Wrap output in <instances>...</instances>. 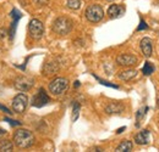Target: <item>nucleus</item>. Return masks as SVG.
I'll use <instances>...</instances> for the list:
<instances>
[{"mask_svg":"<svg viewBox=\"0 0 159 152\" xmlns=\"http://www.w3.org/2000/svg\"><path fill=\"white\" fill-rule=\"evenodd\" d=\"M14 141L17 147L28 149L34 144L36 139H34V135L32 134V132H30L27 129H19L14 134Z\"/></svg>","mask_w":159,"mask_h":152,"instance_id":"1","label":"nucleus"},{"mask_svg":"<svg viewBox=\"0 0 159 152\" xmlns=\"http://www.w3.org/2000/svg\"><path fill=\"white\" fill-rule=\"evenodd\" d=\"M72 21L67 17H59L54 21L53 23V31L57 33V34H60V36H66L71 32L72 29Z\"/></svg>","mask_w":159,"mask_h":152,"instance_id":"2","label":"nucleus"},{"mask_svg":"<svg viewBox=\"0 0 159 152\" xmlns=\"http://www.w3.org/2000/svg\"><path fill=\"white\" fill-rule=\"evenodd\" d=\"M69 89V80L66 78H55L49 83V91L53 95H61Z\"/></svg>","mask_w":159,"mask_h":152,"instance_id":"3","label":"nucleus"},{"mask_svg":"<svg viewBox=\"0 0 159 152\" xmlns=\"http://www.w3.org/2000/svg\"><path fill=\"white\" fill-rule=\"evenodd\" d=\"M84 16H86V19H88L89 22H92V23H97V22L102 21L103 17H104L103 7H102L100 5H97V4L91 5V6H88V7L86 9Z\"/></svg>","mask_w":159,"mask_h":152,"instance_id":"4","label":"nucleus"},{"mask_svg":"<svg viewBox=\"0 0 159 152\" xmlns=\"http://www.w3.org/2000/svg\"><path fill=\"white\" fill-rule=\"evenodd\" d=\"M28 33L31 36V38L34 40H39L43 34H44V26L39 19H31L30 24H28Z\"/></svg>","mask_w":159,"mask_h":152,"instance_id":"5","label":"nucleus"},{"mask_svg":"<svg viewBox=\"0 0 159 152\" xmlns=\"http://www.w3.org/2000/svg\"><path fill=\"white\" fill-rule=\"evenodd\" d=\"M28 105V97L26 94H19L12 99V111L16 113H23Z\"/></svg>","mask_w":159,"mask_h":152,"instance_id":"6","label":"nucleus"},{"mask_svg":"<svg viewBox=\"0 0 159 152\" xmlns=\"http://www.w3.org/2000/svg\"><path fill=\"white\" fill-rule=\"evenodd\" d=\"M49 102H50V99H49V96H48V94L45 93V90L43 88H40L39 90H38V93L33 96V99H32V106L38 107V108L48 105Z\"/></svg>","mask_w":159,"mask_h":152,"instance_id":"7","label":"nucleus"},{"mask_svg":"<svg viewBox=\"0 0 159 152\" xmlns=\"http://www.w3.org/2000/svg\"><path fill=\"white\" fill-rule=\"evenodd\" d=\"M34 80L30 77H19L15 79V88L20 91H28L33 87Z\"/></svg>","mask_w":159,"mask_h":152,"instance_id":"8","label":"nucleus"},{"mask_svg":"<svg viewBox=\"0 0 159 152\" xmlns=\"http://www.w3.org/2000/svg\"><path fill=\"white\" fill-rule=\"evenodd\" d=\"M116 62L120 66H134L137 63V57L130 54H121L116 57Z\"/></svg>","mask_w":159,"mask_h":152,"instance_id":"9","label":"nucleus"},{"mask_svg":"<svg viewBox=\"0 0 159 152\" xmlns=\"http://www.w3.org/2000/svg\"><path fill=\"white\" fill-rule=\"evenodd\" d=\"M125 14V7L122 5H110L108 9V15L110 19H119Z\"/></svg>","mask_w":159,"mask_h":152,"instance_id":"10","label":"nucleus"},{"mask_svg":"<svg viewBox=\"0 0 159 152\" xmlns=\"http://www.w3.org/2000/svg\"><path fill=\"white\" fill-rule=\"evenodd\" d=\"M141 50H142V54L146 57H151L152 56V40L149 38H143L141 40Z\"/></svg>","mask_w":159,"mask_h":152,"instance_id":"11","label":"nucleus"},{"mask_svg":"<svg viewBox=\"0 0 159 152\" xmlns=\"http://www.w3.org/2000/svg\"><path fill=\"white\" fill-rule=\"evenodd\" d=\"M148 140H149V130L147 129L141 130L139 134L135 135V141L137 145H147Z\"/></svg>","mask_w":159,"mask_h":152,"instance_id":"12","label":"nucleus"},{"mask_svg":"<svg viewBox=\"0 0 159 152\" xmlns=\"http://www.w3.org/2000/svg\"><path fill=\"white\" fill-rule=\"evenodd\" d=\"M124 111V106L120 105V103H116V102H113V103H109L107 107H105V112L109 114L113 113H121Z\"/></svg>","mask_w":159,"mask_h":152,"instance_id":"13","label":"nucleus"},{"mask_svg":"<svg viewBox=\"0 0 159 152\" xmlns=\"http://www.w3.org/2000/svg\"><path fill=\"white\" fill-rule=\"evenodd\" d=\"M136 76H137V71H135V70H126V71L120 72L118 77H119V79H121V80L127 82V80H131L132 78H135Z\"/></svg>","mask_w":159,"mask_h":152,"instance_id":"14","label":"nucleus"},{"mask_svg":"<svg viewBox=\"0 0 159 152\" xmlns=\"http://www.w3.org/2000/svg\"><path fill=\"white\" fill-rule=\"evenodd\" d=\"M134 149V144L129 140H124L119 146L116 147V151L118 152H129Z\"/></svg>","mask_w":159,"mask_h":152,"instance_id":"15","label":"nucleus"},{"mask_svg":"<svg viewBox=\"0 0 159 152\" xmlns=\"http://www.w3.org/2000/svg\"><path fill=\"white\" fill-rule=\"evenodd\" d=\"M154 70H156V67H154V65L147 61V62L144 63V66H143V68H142V73H143L144 76H151V74H152V73L154 72Z\"/></svg>","mask_w":159,"mask_h":152,"instance_id":"16","label":"nucleus"},{"mask_svg":"<svg viewBox=\"0 0 159 152\" xmlns=\"http://www.w3.org/2000/svg\"><path fill=\"white\" fill-rule=\"evenodd\" d=\"M14 147L12 142L9 140H2L0 141V151H11Z\"/></svg>","mask_w":159,"mask_h":152,"instance_id":"17","label":"nucleus"},{"mask_svg":"<svg viewBox=\"0 0 159 152\" xmlns=\"http://www.w3.org/2000/svg\"><path fill=\"white\" fill-rule=\"evenodd\" d=\"M53 65H54V62H49V63L45 65V67H44L45 74H53V73H55L58 71V66L53 67Z\"/></svg>","mask_w":159,"mask_h":152,"instance_id":"18","label":"nucleus"},{"mask_svg":"<svg viewBox=\"0 0 159 152\" xmlns=\"http://www.w3.org/2000/svg\"><path fill=\"white\" fill-rule=\"evenodd\" d=\"M148 111V107L146 106V107H142V108H139V112L136 113V120H137V123H136V127H139V120L146 116V112Z\"/></svg>","mask_w":159,"mask_h":152,"instance_id":"19","label":"nucleus"},{"mask_svg":"<svg viewBox=\"0 0 159 152\" xmlns=\"http://www.w3.org/2000/svg\"><path fill=\"white\" fill-rule=\"evenodd\" d=\"M80 108H81V106H80L79 102H74V107H72V120L74 122L77 120V118H79Z\"/></svg>","mask_w":159,"mask_h":152,"instance_id":"20","label":"nucleus"},{"mask_svg":"<svg viewBox=\"0 0 159 152\" xmlns=\"http://www.w3.org/2000/svg\"><path fill=\"white\" fill-rule=\"evenodd\" d=\"M93 77L99 82L102 85H105V87H109V88H114V89H119V87H118L116 84H113V83H110V82H107V80H104V79H100L99 77H97L96 74H93Z\"/></svg>","mask_w":159,"mask_h":152,"instance_id":"21","label":"nucleus"},{"mask_svg":"<svg viewBox=\"0 0 159 152\" xmlns=\"http://www.w3.org/2000/svg\"><path fill=\"white\" fill-rule=\"evenodd\" d=\"M66 5H67V7H70L72 10H77L81 6V1L80 0H67Z\"/></svg>","mask_w":159,"mask_h":152,"instance_id":"22","label":"nucleus"},{"mask_svg":"<svg viewBox=\"0 0 159 152\" xmlns=\"http://www.w3.org/2000/svg\"><path fill=\"white\" fill-rule=\"evenodd\" d=\"M17 23H19V21L17 19H12V23H11V27H10V39L12 40L14 39V36H15V33H16V27H17Z\"/></svg>","mask_w":159,"mask_h":152,"instance_id":"23","label":"nucleus"},{"mask_svg":"<svg viewBox=\"0 0 159 152\" xmlns=\"http://www.w3.org/2000/svg\"><path fill=\"white\" fill-rule=\"evenodd\" d=\"M148 28V26H147V23L143 21V19H141V21H139V26L137 27V31H144V29H147Z\"/></svg>","mask_w":159,"mask_h":152,"instance_id":"24","label":"nucleus"},{"mask_svg":"<svg viewBox=\"0 0 159 152\" xmlns=\"http://www.w3.org/2000/svg\"><path fill=\"white\" fill-rule=\"evenodd\" d=\"M4 120H5V122H7V123H9V124H11V125H21V124H22L21 122L12 120V119H10V118H7V117H5V118H4Z\"/></svg>","mask_w":159,"mask_h":152,"instance_id":"25","label":"nucleus"},{"mask_svg":"<svg viewBox=\"0 0 159 152\" xmlns=\"http://www.w3.org/2000/svg\"><path fill=\"white\" fill-rule=\"evenodd\" d=\"M0 110H1L2 112L7 113V114H11V113H12V112H11V111H10V110H9L7 107H6V106H4V105H1V103H0Z\"/></svg>","mask_w":159,"mask_h":152,"instance_id":"26","label":"nucleus"},{"mask_svg":"<svg viewBox=\"0 0 159 152\" xmlns=\"http://www.w3.org/2000/svg\"><path fill=\"white\" fill-rule=\"evenodd\" d=\"M5 36H6V31L4 28H0V40L5 38Z\"/></svg>","mask_w":159,"mask_h":152,"instance_id":"27","label":"nucleus"},{"mask_svg":"<svg viewBox=\"0 0 159 152\" xmlns=\"http://www.w3.org/2000/svg\"><path fill=\"white\" fill-rule=\"evenodd\" d=\"M125 129H126V127H122V128H119V129L116 130V134H121L122 132H124V130H125Z\"/></svg>","mask_w":159,"mask_h":152,"instance_id":"28","label":"nucleus"},{"mask_svg":"<svg viewBox=\"0 0 159 152\" xmlns=\"http://www.w3.org/2000/svg\"><path fill=\"white\" fill-rule=\"evenodd\" d=\"M5 134H6V130H4L2 128H0V137H2Z\"/></svg>","mask_w":159,"mask_h":152,"instance_id":"29","label":"nucleus"},{"mask_svg":"<svg viewBox=\"0 0 159 152\" xmlns=\"http://www.w3.org/2000/svg\"><path fill=\"white\" fill-rule=\"evenodd\" d=\"M80 87V82H75V88H79Z\"/></svg>","mask_w":159,"mask_h":152,"instance_id":"30","label":"nucleus"},{"mask_svg":"<svg viewBox=\"0 0 159 152\" xmlns=\"http://www.w3.org/2000/svg\"><path fill=\"white\" fill-rule=\"evenodd\" d=\"M107 1H114V0H107Z\"/></svg>","mask_w":159,"mask_h":152,"instance_id":"31","label":"nucleus"},{"mask_svg":"<svg viewBox=\"0 0 159 152\" xmlns=\"http://www.w3.org/2000/svg\"><path fill=\"white\" fill-rule=\"evenodd\" d=\"M158 107H159V99H158Z\"/></svg>","mask_w":159,"mask_h":152,"instance_id":"32","label":"nucleus"}]
</instances>
